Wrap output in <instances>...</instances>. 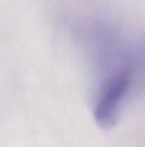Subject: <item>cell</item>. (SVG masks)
<instances>
[{
    "label": "cell",
    "mask_w": 145,
    "mask_h": 147,
    "mask_svg": "<svg viewBox=\"0 0 145 147\" xmlns=\"http://www.w3.org/2000/svg\"><path fill=\"white\" fill-rule=\"evenodd\" d=\"M131 83L132 70L131 67H124L101 84L94 104V119L101 127L110 129L115 124Z\"/></svg>",
    "instance_id": "obj_1"
}]
</instances>
